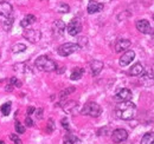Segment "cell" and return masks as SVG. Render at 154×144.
<instances>
[{"instance_id":"obj_1","label":"cell","mask_w":154,"mask_h":144,"mask_svg":"<svg viewBox=\"0 0 154 144\" xmlns=\"http://www.w3.org/2000/svg\"><path fill=\"white\" fill-rule=\"evenodd\" d=\"M13 7L7 1H0V25L5 31H10L13 25Z\"/></svg>"},{"instance_id":"obj_2","label":"cell","mask_w":154,"mask_h":144,"mask_svg":"<svg viewBox=\"0 0 154 144\" xmlns=\"http://www.w3.org/2000/svg\"><path fill=\"white\" fill-rule=\"evenodd\" d=\"M135 112H136V106L134 103H132L131 100L128 102H120L115 108V113L117 118L122 119V121H131L135 117Z\"/></svg>"},{"instance_id":"obj_3","label":"cell","mask_w":154,"mask_h":144,"mask_svg":"<svg viewBox=\"0 0 154 144\" xmlns=\"http://www.w3.org/2000/svg\"><path fill=\"white\" fill-rule=\"evenodd\" d=\"M36 68L40 70V71H44V72H52V71H56L57 70V65L56 63L50 59L49 57L46 56H40L36 59Z\"/></svg>"},{"instance_id":"obj_4","label":"cell","mask_w":154,"mask_h":144,"mask_svg":"<svg viewBox=\"0 0 154 144\" xmlns=\"http://www.w3.org/2000/svg\"><path fill=\"white\" fill-rule=\"evenodd\" d=\"M81 113L84 115V116H90V117H98L101 113H102V108L95 103V102H89L87 103L82 110H81Z\"/></svg>"},{"instance_id":"obj_5","label":"cell","mask_w":154,"mask_h":144,"mask_svg":"<svg viewBox=\"0 0 154 144\" xmlns=\"http://www.w3.org/2000/svg\"><path fill=\"white\" fill-rule=\"evenodd\" d=\"M79 50V45L75 43H65L58 47V54L62 57H68L70 54L75 53Z\"/></svg>"},{"instance_id":"obj_6","label":"cell","mask_w":154,"mask_h":144,"mask_svg":"<svg viewBox=\"0 0 154 144\" xmlns=\"http://www.w3.org/2000/svg\"><path fill=\"white\" fill-rule=\"evenodd\" d=\"M23 37H24L26 40H29L30 43L36 44V43H38L39 40H40V38H42V32H40L39 30L27 28V30H25V31L23 32Z\"/></svg>"},{"instance_id":"obj_7","label":"cell","mask_w":154,"mask_h":144,"mask_svg":"<svg viewBox=\"0 0 154 144\" xmlns=\"http://www.w3.org/2000/svg\"><path fill=\"white\" fill-rule=\"evenodd\" d=\"M136 28H137V31H140V32L143 33V34H151V33H153L152 26H151L149 21L146 20V19L137 20V21H136Z\"/></svg>"},{"instance_id":"obj_8","label":"cell","mask_w":154,"mask_h":144,"mask_svg":"<svg viewBox=\"0 0 154 144\" xmlns=\"http://www.w3.org/2000/svg\"><path fill=\"white\" fill-rule=\"evenodd\" d=\"M82 31V24L77 18H74L68 25V33L70 36H77Z\"/></svg>"},{"instance_id":"obj_9","label":"cell","mask_w":154,"mask_h":144,"mask_svg":"<svg viewBox=\"0 0 154 144\" xmlns=\"http://www.w3.org/2000/svg\"><path fill=\"white\" fill-rule=\"evenodd\" d=\"M128 138V132L125 129H116L112 134V140L114 143H121Z\"/></svg>"},{"instance_id":"obj_10","label":"cell","mask_w":154,"mask_h":144,"mask_svg":"<svg viewBox=\"0 0 154 144\" xmlns=\"http://www.w3.org/2000/svg\"><path fill=\"white\" fill-rule=\"evenodd\" d=\"M134 58H135V52L133 50H128V51H126L125 53L121 56L119 63H120V65L122 68H125V66H128L134 60Z\"/></svg>"},{"instance_id":"obj_11","label":"cell","mask_w":154,"mask_h":144,"mask_svg":"<svg viewBox=\"0 0 154 144\" xmlns=\"http://www.w3.org/2000/svg\"><path fill=\"white\" fill-rule=\"evenodd\" d=\"M132 96H133L132 91L129 90V89H121L115 94L114 98H115V100H117L120 103V102H128V100H131Z\"/></svg>"},{"instance_id":"obj_12","label":"cell","mask_w":154,"mask_h":144,"mask_svg":"<svg viewBox=\"0 0 154 144\" xmlns=\"http://www.w3.org/2000/svg\"><path fill=\"white\" fill-rule=\"evenodd\" d=\"M131 45H132L131 40H128V39H119L115 44V52L119 53V52L126 51V50H128L131 47Z\"/></svg>"},{"instance_id":"obj_13","label":"cell","mask_w":154,"mask_h":144,"mask_svg":"<svg viewBox=\"0 0 154 144\" xmlns=\"http://www.w3.org/2000/svg\"><path fill=\"white\" fill-rule=\"evenodd\" d=\"M102 10H103V4H100L97 1H94V0H90L89 4H88V7H87L88 13H90V14L97 13V12H100Z\"/></svg>"},{"instance_id":"obj_14","label":"cell","mask_w":154,"mask_h":144,"mask_svg":"<svg viewBox=\"0 0 154 144\" xmlns=\"http://www.w3.org/2000/svg\"><path fill=\"white\" fill-rule=\"evenodd\" d=\"M102 69H103V63L101 62V60H93L91 63H90V70H91V74L93 76H97V74H100V72L102 71Z\"/></svg>"},{"instance_id":"obj_15","label":"cell","mask_w":154,"mask_h":144,"mask_svg":"<svg viewBox=\"0 0 154 144\" xmlns=\"http://www.w3.org/2000/svg\"><path fill=\"white\" fill-rule=\"evenodd\" d=\"M63 144H81V140L72 134H68L63 138Z\"/></svg>"},{"instance_id":"obj_16","label":"cell","mask_w":154,"mask_h":144,"mask_svg":"<svg viewBox=\"0 0 154 144\" xmlns=\"http://www.w3.org/2000/svg\"><path fill=\"white\" fill-rule=\"evenodd\" d=\"M143 72H145L143 66H142L140 63H136V64H134V65L131 68L129 74H132V76H141Z\"/></svg>"},{"instance_id":"obj_17","label":"cell","mask_w":154,"mask_h":144,"mask_svg":"<svg viewBox=\"0 0 154 144\" xmlns=\"http://www.w3.org/2000/svg\"><path fill=\"white\" fill-rule=\"evenodd\" d=\"M54 31H55L56 34H59V36L64 33V31H65V24H64L63 20L55 21V24H54Z\"/></svg>"},{"instance_id":"obj_18","label":"cell","mask_w":154,"mask_h":144,"mask_svg":"<svg viewBox=\"0 0 154 144\" xmlns=\"http://www.w3.org/2000/svg\"><path fill=\"white\" fill-rule=\"evenodd\" d=\"M36 21V17L33 14H27L26 17H24L23 20L20 21V26L21 27H29L30 25H32Z\"/></svg>"},{"instance_id":"obj_19","label":"cell","mask_w":154,"mask_h":144,"mask_svg":"<svg viewBox=\"0 0 154 144\" xmlns=\"http://www.w3.org/2000/svg\"><path fill=\"white\" fill-rule=\"evenodd\" d=\"M83 74H84V69L75 68L71 72V74H70V79L71 80H78V79H81L83 77Z\"/></svg>"},{"instance_id":"obj_20","label":"cell","mask_w":154,"mask_h":144,"mask_svg":"<svg viewBox=\"0 0 154 144\" xmlns=\"http://www.w3.org/2000/svg\"><path fill=\"white\" fill-rule=\"evenodd\" d=\"M77 106H78V103L75 102V100H71V102H68L66 104H64L63 110H64L65 112H68V113H74L75 110L77 109Z\"/></svg>"},{"instance_id":"obj_21","label":"cell","mask_w":154,"mask_h":144,"mask_svg":"<svg viewBox=\"0 0 154 144\" xmlns=\"http://www.w3.org/2000/svg\"><path fill=\"white\" fill-rule=\"evenodd\" d=\"M141 144H154V132H147L141 138Z\"/></svg>"},{"instance_id":"obj_22","label":"cell","mask_w":154,"mask_h":144,"mask_svg":"<svg viewBox=\"0 0 154 144\" xmlns=\"http://www.w3.org/2000/svg\"><path fill=\"white\" fill-rule=\"evenodd\" d=\"M11 49H12V52L13 53H21V52H25L26 45L25 44H21V43H18V44H14Z\"/></svg>"},{"instance_id":"obj_23","label":"cell","mask_w":154,"mask_h":144,"mask_svg":"<svg viewBox=\"0 0 154 144\" xmlns=\"http://www.w3.org/2000/svg\"><path fill=\"white\" fill-rule=\"evenodd\" d=\"M10 112H11V103H10V102L4 103V104L1 105V113H2L4 116H8Z\"/></svg>"},{"instance_id":"obj_24","label":"cell","mask_w":154,"mask_h":144,"mask_svg":"<svg viewBox=\"0 0 154 144\" xmlns=\"http://www.w3.org/2000/svg\"><path fill=\"white\" fill-rule=\"evenodd\" d=\"M74 91H75V88H74V86H70V88L65 89L64 91H62V92H60V94H59V96H60V99L65 98L66 96H69V94H70V93H72Z\"/></svg>"},{"instance_id":"obj_25","label":"cell","mask_w":154,"mask_h":144,"mask_svg":"<svg viewBox=\"0 0 154 144\" xmlns=\"http://www.w3.org/2000/svg\"><path fill=\"white\" fill-rule=\"evenodd\" d=\"M57 11L59 13H68L69 12V6L66 4H64V2H62V4H59V6L57 7Z\"/></svg>"},{"instance_id":"obj_26","label":"cell","mask_w":154,"mask_h":144,"mask_svg":"<svg viewBox=\"0 0 154 144\" xmlns=\"http://www.w3.org/2000/svg\"><path fill=\"white\" fill-rule=\"evenodd\" d=\"M10 140L14 144H23V142L20 141L19 137H18L17 135H14V134H11V135H10Z\"/></svg>"},{"instance_id":"obj_27","label":"cell","mask_w":154,"mask_h":144,"mask_svg":"<svg viewBox=\"0 0 154 144\" xmlns=\"http://www.w3.org/2000/svg\"><path fill=\"white\" fill-rule=\"evenodd\" d=\"M16 131H17L18 134H24V132H25V128H24V125H23L21 123L17 122V123H16Z\"/></svg>"},{"instance_id":"obj_28","label":"cell","mask_w":154,"mask_h":144,"mask_svg":"<svg viewBox=\"0 0 154 144\" xmlns=\"http://www.w3.org/2000/svg\"><path fill=\"white\" fill-rule=\"evenodd\" d=\"M25 125H27L29 128H32V126L35 125V124H33V121L31 119L30 116H27V117L25 118Z\"/></svg>"},{"instance_id":"obj_29","label":"cell","mask_w":154,"mask_h":144,"mask_svg":"<svg viewBox=\"0 0 154 144\" xmlns=\"http://www.w3.org/2000/svg\"><path fill=\"white\" fill-rule=\"evenodd\" d=\"M48 128H49V129H48V132H49V134L54 131V121H51V119L49 121V126H48Z\"/></svg>"},{"instance_id":"obj_30","label":"cell","mask_w":154,"mask_h":144,"mask_svg":"<svg viewBox=\"0 0 154 144\" xmlns=\"http://www.w3.org/2000/svg\"><path fill=\"white\" fill-rule=\"evenodd\" d=\"M62 125H63V128H65L66 130H69V124H68V119L66 118L62 119Z\"/></svg>"},{"instance_id":"obj_31","label":"cell","mask_w":154,"mask_h":144,"mask_svg":"<svg viewBox=\"0 0 154 144\" xmlns=\"http://www.w3.org/2000/svg\"><path fill=\"white\" fill-rule=\"evenodd\" d=\"M42 117H43V109H38L37 110V118L42 119Z\"/></svg>"},{"instance_id":"obj_32","label":"cell","mask_w":154,"mask_h":144,"mask_svg":"<svg viewBox=\"0 0 154 144\" xmlns=\"http://www.w3.org/2000/svg\"><path fill=\"white\" fill-rule=\"evenodd\" d=\"M35 111H36V109L33 108V106H29V109H27V115L30 116V115H32Z\"/></svg>"},{"instance_id":"obj_33","label":"cell","mask_w":154,"mask_h":144,"mask_svg":"<svg viewBox=\"0 0 154 144\" xmlns=\"http://www.w3.org/2000/svg\"><path fill=\"white\" fill-rule=\"evenodd\" d=\"M0 144H4V142H1V141H0Z\"/></svg>"},{"instance_id":"obj_34","label":"cell","mask_w":154,"mask_h":144,"mask_svg":"<svg viewBox=\"0 0 154 144\" xmlns=\"http://www.w3.org/2000/svg\"><path fill=\"white\" fill-rule=\"evenodd\" d=\"M153 20H154V13H153Z\"/></svg>"},{"instance_id":"obj_35","label":"cell","mask_w":154,"mask_h":144,"mask_svg":"<svg viewBox=\"0 0 154 144\" xmlns=\"http://www.w3.org/2000/svg\"><path fill=\"white\" fill-rule=\"evenodd\" d=\"M153 39H154V32H153Z\"/></svg>"},{"instance_id":"obj_36","label":"cell","mask_w":154,"mask_h":144,"mask_svg":"<svg viewBox=\"0 0 154 144\" xmlns=\"http://www.w3.org/2000/svg\"><path fill=\"white\" fill-rule=\"evenodd\" d=\"M0 57H1V53H0Z\"/></svg>"}]
</instances>
